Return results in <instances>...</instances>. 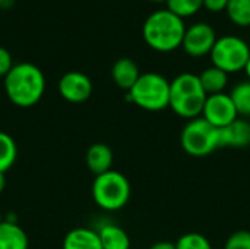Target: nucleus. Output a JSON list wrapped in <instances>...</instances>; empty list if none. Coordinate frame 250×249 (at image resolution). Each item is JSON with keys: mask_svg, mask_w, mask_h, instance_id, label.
<instances>
[{"mask_svg": "<svg viewBox=\"0 0 250 249\" xmlns=\"http://www.w3.org/2000/svg\"><path fill=\"white\" fill-rule=\"evenodd\" d=\"M4 92L12 104L28 109L35 106L45 92V76L42 70L29 62L16 63L3 78Z\"/></svg>", "mask_w": 250, "mask_h": 249, "instance_id": "obj_1", "label": "nucleus"}, {"mask_svg": "<svg viewBox=\"0 0 250 249\" xmlns=\"http://www.w3.org/2000/svg\"><path fill=\"white\" fill-rule=\"evenodd\" d=\"M185 32V21L168 9L152 12L145 19L142 26L145 43L152 50L160 53H170L182 47Z\"/></svg>", "mask_w": 250, "mask_h": 249, "instance_id": "obj_2", "label": "nucleus"}, {"mask_svg": "<svg viewBox=\"0 0 250 249\" xmlns=\"http://www.w3.org/2000/svg\"><path fill=\"white\" fill-rule=\"evenodd\" d=\"M207 97L199 75L183 72L170 81V109L183 119L201 117Z\"/></svg>", "mask_w": 250, "mask_h": 249, "instance_id": "obj_3", "label": "nucleus"}, {"mask_svg": "<svg viewBox=\"0 0 250 249\" xmlns=\"http://www.w3.org/2000/svg\"><path fill=\"white\" fill-rule=\"evenodd\" d=\"M126 100L146 112L166 110L170 107V81L157 72L141 73Z\"/></svg>", "mask_w": 250, "mask_h": 249, "instance_id": "obj_4", "label": "nucleus"}, {"mask_svg": "<svg viewBox=\"0 0 250 249\" xmlns=\"http://www.w3.org/2000/svg\"><path fill=\"white\" fill-rule=\"evenodd\" d=\"M130 192L129 179L113 169L95 176L92 182V198L95 204L105 211L122 210L129 203Z\"/></svg>", "mask_w": 250, "mask_h": 249, "instance_id": "obj_5", "label": "nucleus"}, {"mask_svg": "<svg viewBox=\"0 0 250 249\" xmlns=\"http://www.w3.org/2000/svg\"><path fill=\"white\" fill-rule=\"evenodd\" d=\"M180 144L186 154L192 157H207L221 148L220 129L204 117L192 119L182 129Z\"/></svg>", "mask_w": 250, "mask_h": 249, "instance_id": "obj_6", "label": "nucleus"}, {"mask_svg": "<svg viewBox=\"0 0 250 249\" xmlns=\"http://www.w3.org/2000/svg\"><path fill=\"white\" fill-rule=\"evenodd\" d=\"M209 56L212 66L220 68L227 73H236L245 69L250 57V47L237 35H223L217 40Z\"/></svg>", "mask_w": 250, "mask_h": 249, "instance_id": "obj_7", "label": "nucleus"}, {"mask_svg": "<svg viewBox=\"0 0 250 249\" xmlns=\"http://www.w3.org/2000/svg\"><path fill=\"white\" fill-rule=\"evenodd\" d=\"M217 40V32L209 23L196 22L186 28L182 47L190 57H204L211 54Z\"/></svg>", "mask_w": 250, "mask_h": 249, "instance_id": "obj_8", "label": "nucleus"}, {"mask_svg": "<svg viewBox=\"0 0 250 249\" xmlns=\"http://www.w3.org/2000/svg\"><path fill=\"white\" fill-rule=\"evenodd\" d=\"M201 117H204L212 126L221 129L233 123L236 119H239V113L230 94L220 92L207 97Z\"/></svg>", "mask_w": 250, "mask_h": 249, "instance_id": "obj_9", "label": "nucleus"}, {"mask_svg": "<svg viewBox=\"0 0 250 249\" xmlns=\"http://www.w3.org/2000/svg\"><path fill=\"white\" fill-rule=\"evenodd\" d=\"M59 92L69 103H83L92 94V81L82 72H66L59 81Z\"/></svg>", "mask_w": 250, "mask_h": 249, "instance_id": "obj_10", "label": "nucleus"}, {"mask_svg": "<svg viewBox=\"0 0 250 249\" xmlns=\"http://www.w3.org/2000/svg\"><path fill=\"white\" fill-rule=\"evenodd\" d=\"M221 148H245L250 145V122L245 119H236L226 128L220 129Z\"/></svg>", "mask_w": 250, "mask_h": 249, "instance_id": "obj_11", "label": "nucleus"}, {"mask_svg": "<svg viewBox=\"0 0 250 249\" xmlns=\"http://www.w3.org/2000/svg\"><path fill=\"white\" fill-rule=\"evenodd\" d=\"M139 76H141V72H139L138 65L129 57H122L116 60V63L113 65L111 78L114 84L125 91H130L132 87L139 79Z\"/></svg>", "mask_w": 250, "mask_h": 249, "instance_id": "obj_12", "label": "nucleus"}, {"mask_svg": "<svg viewBox=\"0 0 250 249\" xmlns=\"http://www.w3.org/2000/svg\"><path fill=\"white\" fill-rule=\"evenodd\" d=\"M86 167L89 172H92L95 176L103 175L108 170H111L113 166V151L108 145L103 142L92 144L86 151Z\"/></svg>", "mask_w": 250, "mask_h": 249, "instance_id": "obj_13", "label": "nucleus"}, {"mask_svg": "<svg viewBox=\"0 0 250 249\" xmlns=\"http://www.w3.org/2000/svg\"><path fill=\"white\" fill-rule=\"evenodd\" d=\"M63 249H103L98 232L88 227H76L66 233Z\"/></svg>", "mask_w": 250, "mask_h": 249, "instance_id": "obj_14", "label": "nucleus"}, {"mask_svg": "<svg viewBox=\"0 0 250 249\" xmlns=\"http://www.w3.org/2000/svg\"><path fill=\"white\" fill-rule=\"evenodd\" d=\"M29 239L18 223H0V249H28Z\"/></svg>", "mask_w": 250, "mask_h": 249, "instance_id": "obj_15", "label": "nucleus"}, {"mask_svg": "<svg viewBox=\"0 0 250 249\" xmlns=\"http://www.w3.org/2000/svg\"><path fill=\"white\" fill-rule=\"evenodd\" d=\"M103 249H130V238L125 229L117 225L107 223L98 230Z\"/></svg>", "mask_w": 250, "mask_h": 249, "instance_id": "obj_16", "label": "nucleus"}, {"mask_svg": "<svg viewBox=\"0 0 250 249\" xmlns=\"http://www.w3.org/2000/svg\"><path fill=\"white\" fill-rule=\"evenodd\" d=\"M199 79L207 95H212V94L224 92L229 84V73L220 68L211 66L202 70V73L199 75Z\"/></svg>", "mask_w": 250, "mask_h": 249, "instance_id": "obj_17", "label": "nucleus"}, {"mask_svg": "<svg viewBox=\"0 0 250 249\" xmlns=\"http://www.w3.org/2000/svg\"><path fill=\"white\" fill-rule=\"evenodd\" d=\"M18 157V145L15 139L4 131H0V173L10 170Z\"/></svg>", "mask_w": 250, "mask_h": 249, "instance_id": "obj_18", "label": "nucleus"}, {"mask_svg": "<svg viewBox=\"0 0 250 249\" xmlns=\"http://www.w3.org/2000/svg\"><path fill=\"white\" fill-rule=\"evenodd\" d=\"M226 12L234 25L250 26V0H230Z\"/></svg>", "mask_w": 250, "mask_h": 249, "instance_id": "obj_19", "label": "nucleus"}, {"mask_svg": "<svg viewBox=\"0 0 250 249\" xmlns=\"http://www.w3.org/2000/svg\"><path fill=\"white\" fill-rule=\"evenodd\" d=\"M230 97L239 116H250V81H242L234 85Z\"/></svg>", "mask_w": 250, "mask_h": 249, "instance_id": "obj_20", "label": "nucleus"}, {"mask_svg": "<svg viewBox=\"0 0 250 249\" xmlns=\"http://www.w3.org/2000/svg\"><path fill=\"white\" fill-rule=\"evenodd\" d=\"M166 4L170 12L183 19L196 15L204 7V0H167Z\"/></svg>", "mask_w": 250, "mask_h": 249, "instance_id": "obj_21", "label": "nucleus"}, {"mask_svg": "<svg viewBox=\"0 0 250 249\" xmlns=\"http://www.w3.org/2000/svg\"><path fill=\"white\" fill-rule=\"evenodd\" d=\"M176 249H212V245L207 236L198 232L185 233L176 242Z\"/></svg>", "mask_w": 250, "mask_h": 249, "instance_id": "obj_22", "label": "nucleus"}, {"mask_svg": "<svg viewBox=\"0 0 250 249\" xmlns=\"http://www.w3.org/2000/svg\"><path fill=\"white\" fill-rule=\"evenodd\" d=\"M224 249H250L249 230H237L229 236Z\"/></svg>", "mask_w": 250, "mask_h": 249, "instance_id": "obj_23", "label": "nucleus"}, {"mask_svg": "<svg viewBox=\"0 0 250 249\" xmlns=\"http://www.w3.org/2000/svg\"><path fill=\"white\" fill-rule=\"evenodd\" d=\"M13 66L15 63H13L10 51L4 47H0V76L4 78Z\"/></svg>", "mask_w": 250, "mask_h": 249, "instance_id": "obj_24", "label": "nucleus"}, {"mask_svg": "<svg viewBox=\"0 0 250 249\" xmlns=\"http://www.w3.org/2000/svg\"><path fill=\"white\" fill-rule=\"evenodd\" d=\"M230 0H204V7L212 13H220L227 9Z\"/></svg>", "mask_w": 250, "mask_h": 249, "instance_id": "obj_25", "label": "nucleus"}, {"mask_svg": "<svg viewBox=\"0 0 250 249\" xmlns=\"http://www.w3.org/2000/svg\"><path fill=\"white\" fill-rule=\"evenodd\" d=\"M149 249H176V244L167 242V241H160V242H155L154 245H151Z\"/></svg>", "mask_w": 250, "mask_h": 249, "instance_id": "obj_26", "label": "nucleus"}, {"mask_svg": "<svg viewBox=\"0 0 250 249\" xmlns=\"http://www.w3.org/2000/svg\"><path fill=\"white\" fill-rule=\"evenodd\" d=\"M3 220L10 222V223H18V216H16L15 213H9L6 217H3Z\"/></svg>", "mask_w": 250, "mask_h": 249, "instance_id": "obj_27", "label": "nucleus"}, {"mask_svg": "<svg viewBox=\"0 0 250 249\" xmlns=\"http://www.w3.org/2000/svg\"><path fill=\"white\" fill-rule=\"evenodd\" d=\"M6 188V178H4V173H0V194L4 191Z\"/></svg>", "mask_w": 250, "mask_h": 249, "instance_id": "obj_28", "label": "nucleus"}, {"mask_svg": "<svg viewBox=\"0 0 250 249\" xmlns=\"http://www.w3.org/2000/svg\"><path fill=\"white\" fill-rule=\"evenodd\" d=\"M245 73H246V76H248V81H250V57L248 59V62H246V66H245Z\"/></svg>", "mask_w": 250, "mask_h": 249, "instance_id": "obj_29", "label": "nucleus"}, {"mask_svg": "<svg viewBox=\"0 0 250 249\" xmlns=\"http://www.w3.org/2000/svg\"><path fill=\"white\" fill-rule=\"evenodd\" d=\"M149 1H152V3H166L167 0H149Z\"/></svg>", "mask_w": 250, "mask_h": 249, "instance_id": "obj_30", "label": "nucleus"}, {"mask_svg": "<svg viewBox=\"0 0 250 249\" xmlns=\"http://www.w3.org/2000/svg\"><path fill=\"white\" fill-rule=\"evenodd\" d=\"M3 222V216H1V213H0V223Z\"/></svg>", "mask_w": 250, "mask_h": 249, "instance_id": "obj_31", "label": "nucleus"}, {"mask_svg": "<svg viewBox=\"0 0 250 249\" xmlns=\"http://www.w3.org/2000/svg\"><path fill=\"white\" fill-rule=\"evenodd\" d=\"M1 4H3V0H0V6H1Z\"/></svg>", "mask_w": 250, "mask_h": 249, "instance_id": "obj_32", "label": "nucleus"}]
</instances>
